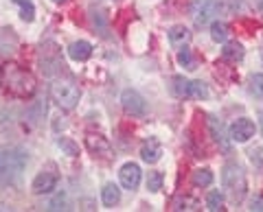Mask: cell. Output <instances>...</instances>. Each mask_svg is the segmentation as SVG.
<instances>
[{
  "mask_svg": "<svg viewBox=\"0 0 263 212\" xmlns=\"http://www.w3.org/2000/svg\"><path fill=\"white\" fill-rule=\"evenodd\" d=\"M221 55H224V59H228V61H239L243 57V46L239 42H228L224 46V51H221Z\"/></svg>",
  "mask_w": 263,
  "mask_h": 212,
  "instance_id": "obj_17",
  "label": "cell"
},
{
  "mask_svg": "<svg viewBox=\"0 0 263 212\" xmlns=\"http://www.w3.org/2000/svg\"><path fill=\"white\" fill-rule=\"evenodd\" d=\"M24 164H27V153L22 149L0 151V186L13 182L22 173Z\"/></svg>",
  "mask_w": 263,
  "mask_h": 212,
  "instance_id": "obj_3",
  "label": "cell"
},
{
  "mask_svg": "<svg viewBox=\"0 0 263 212\" xmlns=\"http://www.w3.org/2000/svg\"><path fill=\"white\" fill-rule=\"evenodd\" d=\"M259 129H261V136H263V112H259Z\"/></svg>",
  "mask_w": 263,
  "mask_h": 212,
  "instance_id": "obj_30",
  "label": "cell"
},
{
  "mask_svg": "<svg viewBox=\"0 0 263 212\" xmlns=\"http://www.w3.org/2000/svg\"><path fill=\"white\" fill-rule=\"evenodd\" d=\"M55 3H64V0H55Z\"/></svg>",
  "mask_w": 263,
  "mask_h": 212,
  "instance_id": "obj_32",
  "label": "cell"
},
{
  "mask_svg": "<svg viewBox=\"0 0 263 212\" xmlns=\"http://www.w3.org/2000/svg\"><path fill=\"white\" fill-rule=\"evenodd\" d=\"M250 210L263 212V197H261V195H254V197H252V201H250Z\"/></svg>",
  "mask_w": 263,
  "mask_h": 212,
  "instance_id": "obj_27",
  "label": "cell"
},
{
  "mask_svg": "<svg viewBox=\"0 0 263 212\" xmlns=\"http://www.w3.org/2000/svg\"><path fill=\"white\" fill-rule=\"evenodd\" d=\"M119 179L121 186L127 190H136L138 184H141V166L134 164V162H125L119 171Z\"/></svg>",
  "mask_w": 263,
  "mask_h": 212,
  "instance_id": "obj_9",
  "label": "cell"
},
{
  "mask_svg": "<svg viewBox=\"0 0 263 212\" xmlns=\"http://www.w3.org/2000/svg\"><path fill=\"white\" fill-rule=\"evenodd\" d=\"M228 136L233 142H239V144L248 142L254 136V123L250 118H237V120H233V125H230Z\"/></svg>",
  "mask_w": 263,
  "mask_h": 212,
  "instance_id": "obj_6",
  "label": "cell"
},
{
  "mask_svg": "<svg viewBox=\"0 0 263 212\" xmlns=\"http://www.w3.org/2000/svg\"><path fill=\"white\" fill-rule=\"evenodd\" d=\"M259 7H261V11H263V0H259Z\"/></svg>",
  "mask_w": 263,
  "mask_h": 212,
  "instance_id": "obj_31",
  "label": "cell"
},
{
  "mask_svg": "<svg viewBox=\"0 0 263 212\" xmlns=\"http://www.w3.org/2000/svg\"><path fill=\"white\" fill-rule=\"evenodd\" d=\"M217 11H219V5L215 0H193L191 3V18L197 27L209 24L217 15Z\"/></svg>",
  "mask_w": 263,
  "mask_h": 212,
  "instance_id": "obj_5",
  "label": "cell"
},
{
  "mask_svg": "<svg viewBox=\"0 0 263 212\" xmlns=\"http://www.w3.org/2000/svg\"><path fill=\"white\" fill-rule=\"evenodd\" d=\"M60 146H64V149H66V151H68V153H70V156H77V146H75V144H72V142H68V140H64V138H62V140H60Z\"/></svg>",
  "mask_w": 263,
  "mask_h": 212,
  "instance_id": "obj_28",
  "label": "cell"
},
{
  "mask_svg": "<svg viewBox=\"0 0 263 212\" xmlns=\"http://www.w3.org/2000/svg\"><path fill=\"white\" fill-rule=\"evenodd\" d=\"M86 146L90 149V153H95V156H101V158H110V142L105 140L101 136H95V134H88L86 136Z\"/></svg>",
  "mask_w": 263,
  "mask_h": 212,
  "instance_id": "obj_10",
  "label": "cell"
},
{
  "mask_svg": "<svg viewBox=\"0 0 263 212\" xmlns=\"http://www.w3.org/2000/svg\"><path fill=\"white\" fill-rule=\"evenodd\" d=\"M68 55H70V59H75V61H88L90 57H92V44L84 42V39L72 42L68 46Z\"/></svg>",
  "mask_w": 263,
  "mask_h": 212,
  "instance_id": "obj_13",
  "label": "cell"
},
{
  "mask_svg": "<svg viewBox=\"0 0 263 212\" xmlns=\"http://www.w3.org/2000/svg\"><path fill=\"white\" fill-rule=\"evenodd\" d=\"M250 90L254 92V96H257V99L263 101V75H261V72L252 75V79H250Z\"/></svg>",
  "mask_w": 263,
  "mask_h": 212,
  "instance_id": "obj_24",
  "label": "cell"
},
{
  "mask_svg": "<svg viewBox=\"0 0 263 212\" xmlns=\"http://www.w3.org/2000/svg\"><path fill=\"white\" fill-rule=\"evenodd\" d=\"M174 94L176 96H184L186 99V90H189V81L184 77H174Z\"/></svg>",
  "mask_w": 263,
  "mask_h": 212,
  "instance_id": "obj_25",
  "label": "cell"
},
{
  "mask_svg": "<svg viewBox=\"0 0 263 212\" xmlns=\"http://www.w3.org/2000/svg\"><path fill=\"white\" fill-rule=\"evenodd\" d=\"M221 5H224L226 9H230V11H235V9H239L241 7V0H221Z\"/></svg>",
  "mask_w": 263,
  "mask_h": 212,
  "instance_id": "obj_29",
  "label": "cell"
},
{
  "mask_svg": "<svg viewBox=\"0 0 263 212\" xmlns=\"http://www.w3.org/2000/svg\"><path fill=\"white\" fill-rule=\"evenodd\" d=\"M193 184L197 186V188H206V186L213 184V173L209 168H197L193 173Z\"/></svg>",
  "mask_w": 263,
  "mask_h": 212,
  "instance_id": "obj_18",
  "label": "cell"
},
{
  "mask_svg": "<svg viewBox=\"0 0 263 212\" xmlns=\"http://www.w3.org/2000/svg\"><path fill=\"white\" fill-rule=\"evenodd\" d=\"M121 105H123V110H125L127 114H132V116H143L145 110H147L145 99L136 92V90H123Z\"/></svg>",
  "mask_w": 263,
  "mask_h": 212,
  "instance_id": "obj_8",
  "label": "cell"
},
{
  "mask_svg": "<svg viewBox=\"0 0 263 212\" xmlns=\"http://www.w3.org/2000/svg\"><path fill=\"white\" fill-rule=\"evenodd\" d=\"M48 210H68V199H66V193L57 195V197L48 203Z\"/></svg>",
  "mask_w": 263,
  "mask_h": 212,
  "instance_id": "obj_26",
  "label": "cell"
},
{
  "mask_svg": "<svg viewBox=\"0 0 263 212\" xmlns=\"http://www.w3.org/2000/svg\"><path fill=\"white\" fill-rule=\"evenodd\" d=\"M228 33H230L228 24H224V22H213L211 24V37L215 39V42H226Z\"/></svg>",
  "mask_w": 263,
  "mask_h": 212,
  "instance_id": "obj_19",
  "label": "cell"
},
{
  "mask_svg": "<svg viewBox=\"0 0 263 212\" xmlns=\"http://www.w3.org/2000/svg\"><path fill=\"white\" fill-rule=\"evenodd\" d=\"M57 182H60V177L55 171H40L31 184V190L35 195H48L57 188Z\"/></svg>",
  "mask_w": 263,
  "mask_h": 212,
  "instance_id": "obj_7",
  "label": "cell"
},
{
  "mask_svg": "<svg viewBox=\"0 0 263 212\" xmlns=\"http://www.w3.org/2000/svg\"><path fill=\"white\" fill-rule=\"evenodd\" d=\"M101 201H103V206H117V203L121 201V190H119V186L117 184H105L103 186V190H101Z\"/></svg>",
  "mask_w": 263,
  "mask_h": 212,
  "instance_id": "obj_15",
  "label": "cell"
},
{
  "mask_svg": "<svg viewBox=\"0 0 263 212\" xmlns=\"http://www.w3.org/2000/svg\"><path fill=\"white\" fill-rule=\"evenodd\" d=\"M79 88L75 83H70V81H57V83L51 88V99L57 108H62L66 112L75 110V105L79 103Z\"/></svg>",
  "mask_w": 263,
  "mask_h": 212,
  "instance_id": "obj_4",
  "label": "cell"
},
{
  "mask_svg": "<svg viewBox=\"0 0 263 212\" xmlns=\"http://www.w3.org/2000/svg\"><path fill=\"white\" fill-rule=\"evenodd\" d=\"M13 3L20 7V15H22V20L31 22L33 18H35V7H33L31 0H13Z\"/></svg>",
  "mask_w": 263,
  "mask_h": 212,
  "instance_id": "obj_20",
  "label": "cell"
},
{
  "mask_svg": "<svg viewBox=\"0 0 263 212\" xmlns=\"http://www.w3.org/2000/svg\"><path fill=\"white\" fill-rule=\"evenodd\" d=\"M209 132H211V138L221 146V149L230 151V142H228V138H226V129H224V125H221V120L211 116L209 118Z\"/></svg>",
  "mask_w": 263,
  "mask_h": 212,
  "instance_id": "obj_12",
  "label": "cell"
},
{
  "mask_svg": "<svg viewBox=\"0 0 263 212\" xmlns=\"http://www.w3.org/2000/svg\"><path fill=\"white\" fill-rule=\"evenodd\" d=\"M221 186H224V190L233 201H241L246 190H248V179H246L243 168L235 162H228L221 168Z\"/></svg>",
  "mask_w": 263,
  "mask_h": 212,
  "instance_id": "obj_2",
  "label": "cell"
},
{
  "mask_svg": "<svg viewBox=\"0 0 263 212\" xmlns=\"http://www.w3.org/2000/svg\"><path fill=\"white\" fill-rule=\"evenodd\" d=\"M189 39H191V33H189V29L182 27V24H176V27H171L169 29V42L178 46V48H182Z\"/></svg>",
  "mask_w": 263,
  "mask_h": 212,
  "instance_id": "obj_14",
  "label": "cell"
},
{
  "mask_svg": "<svg viewBox=\"0 0 263 212\" xmlns=\"http://www.w3.org/2000/svg\"><path fill=\"white\" fill-rule=\"evenodd\" d=\"M206 206H209L211 212L221 210V206H224V195H221L219 190H211L209 193V199H206Z\"/></svg>",
  "mask_w": 263,
  "mask_h": 212,
  "instance_id": "obj_23",
  "label": "cell"
},
{
  "mask_svg": "<svg viewBox=\"0 0 263 212\" xmlns=\"http://www.w3.org/2000/svg\"><path fill=\"white\" fill-rule=\"evenodd\" d=\"M178 63H180V66H184L186 70H195L193 55H191V51H189L186 46H182V48L178 51Z\"/></svg>",
  "mask_w": 263,
  "mask_h": 212,
  "instance_id": "obj_21",
  "label": "cell"
},
{
  "mask_svg": "<svg viewBox=\"0 0 263 212\" xmlns=\"http://www.w3.org/2000/svg\"><path fill=\"white\" fill-rule=\"evenodd\" d=\"M162 182H164V177H162L160 171H152L149 177H147V190L158 193L162 188Z\"/></svg>",
  "mask_w": 263,
  "mask_h": 212,
  "instance_id": "obj_22",
  "label": "cell"
},
{
  "mask_svg": "<svg viewBox=\"0 0 263 212\" xmlns=\"http://www.w3.org/2000/svg\"><path fill=\"white\" fill-rule=\"evenodd\" d=\"M162 156V146L160 142L156 140V138H149V140H145L143 146H141V158L147 162V164H154V162H158Z\"/></svg>",
  "mask_w": 263,
  "mask_h": 212,
  "instance_id": "obj_11",
  "label": "cell"
},
{
  "mask_svg": "<svg viewBox=\"0 0 263 212\" xmlns=\"http://www.w3.org/2000/svg\"><path fill=\"white\" fill-rule=\"evenodd\" d=\"M0 81H3L5 90L20 99H31L35 94V77L31 75L27 68L18 66V63H5L0 68Z\"/></svg>",
  "mask_w": 263,
  "mask_h": 212,
  "instance_id": "obj_1",
  "label": "cell"
},
{
  "mask_svg": "<svg viewBox=\"0 0 263 212\" xmlns=\"http://www.w3.org/2000/svg\"><path fill=\"white\" fill-rule=\"evenodd\" d=\"M209 96V88L202 81H189V90H186V99H206Z\"/></svg>",
  "mask_w": 263,
  "mask_h": 212,
  "instance_id": "obj_16",
  "label": "cell"
}]
</instances>
